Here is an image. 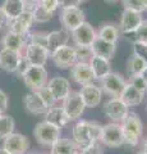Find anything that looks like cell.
<instances>
[{
	"label": "cell",
	"mask_w": 147,
	"mask_h": 154,
	"mask_svg": "<svg viewBox=\"0 0 147 154\" xmlns=\"http://www.w3.org/2000/svg\"><path fill=\"white\" fill-rule=\"evenodd\" d=\"M143 22L142 18V13L129 11V9H124L120 17L119 22V30L120 33H134L137 28L141 26V23Z\"/></svg>",
	"instance_id": "obj_13"
},
{
	"label": "cell",
	"mask_w": 147,
	"mask_h": 154,
	"mask_svg": "<svg viewBox=\"0 0 147 154\" xmlns=\"http://www.w3.org/2000/svg\"><path fill=\"white\" fill-rule=\"evenodd\" d=\"M146 67H147V63H146L143 59H141L140 57L132 54V57L128 59L127 71H128V73L131 75V77H133V76H141V73L145 71Z\"/></svg>",
	"instance_id": "obj_30"
},
{
	"label": "cell",
	"mask_w": 147,
	"mask_h": 154,
	"mask_svg": "<svg viewBox=\"0 0 147 154\" xmlns=\"http://www.w3.org/2000/svg\"><path fill=\"white\" fill-rule=\"evenodd\" d=\"M124 9H129V11H134L138 13H143L145 11V3L143 0H122Z\"/></svg>",
	"instance_id": "obj_36"
},
{
	"label": "cell",
	"mask_w": 147,
	"mask_h": 154,
	"mask_svg": "<svg viewBox=\"0 0 147 154\" xmlns=\"http://www.w3.org/2000/svg\"><path fill=\"white\" fill-rule=\"evenodd\" d=\"M50 148H51L50 150L51 154H77L78 153V148L73 143L72 139L60 137Z\"/></svg>",
	"instance_id": "obj_29"
},
{
	"label": "cell",
	"mask_w": 147,
	"mask_h": 154,
	"mask_svg": "<svg viewBox=\"0 0 147 154\" xmlns=\"http://www.w3.org/2000/svg\"><path fill=\"white\" fill-rule=\"evenodd\" d=\"M28 42L27 44H35V45H40L46 48L47 45V32H42V31H37V32H32L28 33Z\"/></svg>",
	"instance_id": "obj_32"
},
{
	"label": "cell",
	"mask_w": 147,
	"mask_h": 154,
	"mask_svg": "<svg viewBox=\"0 0 147 154\" xmlns=\"http://www.w3.org/2000/svg\"><path fill=\"white\" fill-rule=\"evenodd\" d=\"M7 23H8V18L5 16V13H4V11L1 9V7H0V28L4 25H7Z\"/></svg>",
	"instance_id": "obj_47"
},
{
	"label": "cell",
	"mask_w": 147,
	"mask_h": 154,
	"mask_svg": "<svg viewBox=\"0 0 147 154\" xmlns=\"http://www.w3.org/2000/svg\"><path fill=\"white\" fill-rule=\"evenodd\" d=\"M97 37H100L107 42H111V44H116V41L119 40V37H120L119 26H116L115 23H104V25L98 28Z\"/></svg>",
	"instance_id": "obj_28"
},
{
	"label": "cell",
	"mask_w": 147,
	"mask_h": 154,
	"mask_svg": "<svg viewBox=\"0 0 147 154\" xmlns=\"http://www.w3.org/2000/svg\"><path fill=\"white\" fill-rule=\"evenodd\" d=\"M81 154H104V150L100 143H95L91 144L90 146L84 148L83 150H81Z\"/></svg>",
	"instance_id": "obj_42"
},
{
	"label": "cell",
	"mask_w": 147,
	"mask_h": 154,
	"mask_svg": "<svg viewBox=\"0 0 147 154\" xmlns=\"http://www.w3.org/2000/svg\"><path fill=\"white\" fill-rule=\"evenodd\" d=\"M31 67V64H30V62L27 60V58L22 54V57H21V60H19V66H18V69H17V72L16 73L18 75V76H21L22 77V75L25 73V72L30 68Z\"/></svg>",
	"instance_id": "obj_44"
},
{
	"label": "cell",
	"mask_w": 147,
	"mask_h": 154,
	"mask_svg": "<svg viewBox=\"0 0 147 154\" xmlns=\"http://www.w3.org/2000/svg\"><path fill=\"white\" fill-rule=\"evenodd\" d=\"M35 154H39V153H35Z\"/></svg>",
	"instance_id": "obj_56"
},
{
	"label": "cell",
	"mask_w": 147,
	"mask_h": 154,
	"mask_svg": "<svg viewBox=\"0 0 147 154\" xmlns=\"http://www.w3.org/2000/svg\"><path fill=\"white\" fill-rule=\"evenodd\" d=\"M46 86L51 91V94L54 95L56 102H63V100L72 93L69 80L65 79V77H61V76H55L53 79H50Z\"/></svg>",
	"instance_id": "obj_16"
},
{
	"label": "cell",
	"mask_w": 147,
	"mask_h": 154,
	"mask_svg": "<svg viewBox=\"0 0 147 154\" xmlns=\"http://www.w3.org/2000/svg\"><path fill=\"white\" fill-rule=\"evenodd\" d=\"M61 107H63L65 114L68 116L69 121H77V119H79L81 116L83 114L84 109H86V105L83 103L79 91H72L63 100Z\"/></svg>",
	"instance_id": "obj_7"
},
{
	"label": "cell",
	"mask_w": 147,
	"mask_h": 154,
	"mask_svg": "<svg viewBox=\"0 0 147 154\" xmlns=\"http://www.w3.org/2000/svg\"><path fill=\"white\" fill-rule=\"evenodd\" d=\"M100 143L107 148H119L124 145L123 143V128L122 125L110 122L102 126Z\"/></svg>",
	"instance_id": "obj_5"
},
{
	"label": "cell",
	"mask_w": 147,
	"mask_h": 154,
	"mask_svg": "<svg viewBox=\"0 0 147 154\" xmlns=\"http://www.w3.org/2000/svg\"><path fill=\"white\" fill-rule=\"evenodd\" d=\"M0 154H10V153H9V152H7L5 149H4V148L1 146V148H0Z\"/></svg>",
	"instance_id": "obj_50"
},
{
	"label": "cell",
	"mask_w": 147,
	"mask_h": 154,
	"mask_svg": "<svg viewBox=\"0 0 147 154\" xmlns=\"http://www.w3.org/2000/svg\"><path fill=\"white\" fill-rule=\"evenodd\" d=\"M105 2H107V3H115V2H118V0H105Z\"/></svg>",
	"instance_id": "obj_52"
},
{
	"label": "cell",
	"mask_w": 147,
	"mask_h": 154,
	"mask_svg": "<svg viewBox=\"0 0 147 154\" xmlns=\"http://www.w3.org/2000/svg\"><path fill=\"white\" fill-rule=\"evenodd\" d=\"M0 116H1V114H0Z\"/></svg>",
	"instance_id": "obj_59"
},
{
	"label": "cell",
	"mask_w": 147,
	"mask_h": 154,
	"mask_svg": "<svg viewBox=\"0 0 147 154\" xmlns=\"http://www.w3.org/2000/svg\"><path fill=\"white\" fill-rule=\"evenodd\" d=\"M90 131H91V136L93 143H100L101 139V131H102V126L97 122H92L90 121Z\"/></svg>",
	"instance_id": "obj_39"
},
{
	"label": "cell",
	"mask_w": 147,
	"mask_h": 154,
	"mask_svg": "<svg viewBox=\"0 0 147 154\" xmlns=\"http://www.w3.org/2000/svg\"><path fill=\"white\" fill-rule=\"evenodd\" d=\"M44 121L49 122L50 125H54V126L59 127V128H63L64 126H67L70 122L61 105H54V107L47 109V112L45 113Z\"/></svg>",
	"instance_id": "obj_21"
},
{
	"label": "cell",
	"mask_w": 147,
	"mask_h": 154,
	"mask_svg": "<svg viewBox=\"0 0 147 154\" xmlns=\"http://www.w3.org/2000/svg\"><path fill=\"white\" fill-rule=\"evenodd\" d=\"M47 154H51V153H47Z\"/></svg>",
	"instance_id": "obj_57"
},
{
	"label": "cell",
	"mask_w": 147,
	"mask_h": 154,
	"mask_svg": "<svg viewBox=\"0 0 147 154\" xmlns=\"http://www.w3.org/2000/svg\"><path fill=\"white\" fill-rule=\"evenodd\" d=\"M136 154H147V153H145V152H143V150H140V152H137V153H136Z\"/></svg>",
	"instance_id": "obj_53"
},
{
	"label": "cell",
	"mask_w": 147,
	"mask_h": 154,
	"mask_svg": "<svg viewBox=\"0 0 147 154\" xmlns=\"http://www.w3.org/2000/svg\"><path fill=\"white\" fill-rule=\"evenodd\" d=\"M90 67L92 69V73L95 76V80H102L109 73H111V63L106 58L93 55L90 60Z\"/></svg>",
	"instance_id": "obj_22"
},
{
	"label": "cell",
	"mask_w": 147,
	"mask_h": 154,
	"mask_svg": "<svg viewBox=\"0 0 147 154\" xmlns=\"http://www.w3.org/2000/svg\"><path fill=\"white\" fill-rule=\"evenodd\" d=\"M120 99L128 108L137 107V105H140L142 102H143L145 94L141 93V91H138L134 86H132L129 82H128L124 91H123L122 95H120Z\"/></svg>",
	"instance_id": "obj_26"
},
{
	"label": "cell",
	"mask_w": 147,
	"mask_h": 154,
	"mask_svg": "<svg viewBox=\"0 0 147 154\" xmlns=\"http://www.w3.org/2000/svg\"><path fill=\"white\" fill-rule=\"evenodd\" d=\"M142 150H143L145 153H147V139L143 141V149H142Z\"/></svg>",
	"instance_id": "obj_49"
},
{
	"label": "cell",
	"mask_w": 147,
	"mask_h": 154,
	"mask_svg": "<svg viewBox=\"0 0 147 154\" xmlns=\"http://www.w3.org/2000/svg\"><path fill=\"white\" fill-rule=\"evenodd\" d=\"M70 77L75 84L81 86L92 84L95 81V76L90 63H82V62H75V64L70 68Z\"/></svg>",
	"instance_id": "obj_17"
},
{
	"label": "cell",
	"mask_w": 147,
	"mask_h": 154,
	"mask_svg": "<svg viewBox=\"0 0 147 154\" xmlns=\"http://www.w3.org/2000/svg\"><path fill=\"white\" fill-rule=\"evenodd\" d=\"M133 54L140 57L147 63V42L134 41L133 42Z\"/></svg>",
	"instance_id": "obj_37"
},
{
	"label": "cell",
	"mask_w": 147,
	"mask_h": 154,
	"mask_svg": "<svg viewBox=\"0 0 147 154\" xmlns=\"http://www.w3.org/2000/svg\"><path fill=\"white\" fill-rule=\"evenodd\" d=\"M22 54L23 53H17L7 48H1L0 49V68L9 73H16Z\"/></svg>",
	"instance_id": "obj_19"
},
{
	"label": "cell",
	"mask_w": 147,
	"mask_h": 154,
	"mask_svg": "<svg viewBox=\"0 0 147 154\" xmlns=\"http://www.w3.org/2000/svg\"><path fill=\"white\" fill-rule=\"evenodd\" d=\"M23 2H25V4H26L27 11H31V12L40 4V0H23Z\"/></svg>",
	"instance_id": "obj_45"
},
{
	"label": "cell",
	"mask_w": 147,
	"mask_h": 154,
	"mask_svg": "<svg viewBox=\"0 0 147 154\" xmlns=\"http://www.w3.org/2000/svg\"><path fill=\"white\" fill-rule=\"evenodd\" d=\"M58 2L60 3V5H61V4H63V2H64V0H58Z\"/></svg>",
	"instance_id": "obj_54"
},
{
	"label": "cell",
	"mask_w": 147,
	"mask_h": 154,
	"mask_svg": "<svg viewBox=\"0 0 147 154\" xmlns=\"http://www.w3.org/2000/svg\"><path fill=\"white\" fill-rule=\"evenodd\" d=\"M22 80L25 85L31 91H39L45 88L49 82V76L45 67L41 66H31L25 73L22 75Z\"/></svg>",
	"instance_id": "obj_2"
},
{
	"label": "cell",
	"mask_w": 147,
	"mask_h": 154,
	"mask_svg": "<svg viewBox=\"0 0 147 154\" xmlns=\"http://www.w3.org/2000/svg\"><path fill=\"white\" fill-rule=\"evenodd\" d=\"M60 22L64 30L72 32L78 26H81L84 19V12L79 7H61L60 11Z\"/></svg>",
	"instance_id": "obj_4"
},
{
	"label": "cell",
	"mask_w": 147,
	"mask_h": 154,
	"mask_svg": "<svg viewBox=\"0 0 147 154\" xmlns=\"http://www.w3.org/2000/svg\"><path fill=\"white\" fill-rule=\"evenodd\" d=\"M70 36L75 46H91L97 37V31L88 22H83L70 32Z\"/></svg>",
	"instance_id": "obj_10"
},
{
	"label": "cell",
	"mask_w": 147,
	"mask_h": 154,
	"mask_svg": "<svg viewBox=\"0 0 147 154\" xmlns=\"http://www.w3.org/2000/svg\"><path fill=\"white\" fill-rule=\"evenodd\" d=\"M141 77H142V79H143V80L146 81V84H147V67L145 68V71L141 73Z\"/></svg>",
	"instance_id": "obj_48"
},
{
	"label": "cell",
	"mask_w": 147,
	"mask_h": 154,
	"mask_svg": "<svg viewBox=\"0 0 147 154\" xmlns=\"http://www.w3.org/2000/svg\"><path fill=\"white\" fill-rule=\"evenodd\" d=\"M100 84L102 93L107 94L110 98H120V95L124 91L128 82L124 80V77L120 76L119 73L111 72L106 77H104L102 80H100Z\"/></svg>",
	"instance_id": "obj_6"
},
{
	"label": "cell",
	"mask_w": 147,
	"mask_h": 154,
	"mask_svg": "<svg viewBox=\"0 0 147 154\" xmlns=\"http://www.w3.org/2000/svg\"><path fill=\"white\" fill-rule=\"evenodd\" d=\"M23 105H25V108L28 113H31L34 116L45 114L47 112V109H49L36 91H30L28 94L25 95V98H23Z\"/></svg>",
	"instance_id": "obj_20"
},
{
	"label": "cell",
	"mask_w": 147,
	"mask_h": 154,
	"mask_svg": "<svg viewBox=\"0 0 147 154\" xmlns=\"http://www.w3.org/2000/svg\"><path fill=\"white\" fill-rule=\"evenodd\" d=\"M3 148L10 154H26L30 149V140L22 134L13 132L4 139Z\"/></svg>",
	"instance_id": "obj_12"
},
{
	"label": "cell",
	"mask_w": 147,
	"mask_h": 154,
	"mask_svg": "<svg viewBox=\"0 0 147 154\" xmlns=\"http://www.w3.org/2000/svg\"><path fill=\"white\" fill-rule=\"evenodd\" d=\"M34 23H35L34 14H32L31 11H26V12H23L21 16H18L17 18L8 21L7 25L9 27V31L16 32L22 36H26V35H28L30 28L32 27Z\"/></svg>",
	"instance_id": "obj_14"
},
{
	"label": "cell",
	"mask_w": 147,
	"mask_h": 154,
	"mask_svg": "<svg viewBox=\"0 0 147 154\" xmlns=\"http://www.w3.org/2000/svg\"><path fill=\"white\" fill-rule=\"evenodd\" d=\"M14 128H16V122L12 116H0V140H4L9 135H12L14 132Z\"/></svg>",
	"instance_id": "obj_31"
},
{
	"label": "cell",
	"mask_w": 147,
	"mask_h": 154,
	"mask_svg": "<svg viewBox=\"0 0 147 154\" xmlns=\"http://www.w3.org/2000/svg\"><path fill=\"white\" fill-rule=\"evenodd\" d=\"M129 84L132 86H134V88L138 90V91H141V93L146 94V91H147V84H146V81L142 79L141 76H133V77H131Z\"/></svg>",
	"instance_id": "obj_40"
},
{
	"label": "cell",
	"mask_w": 147,
	"mask_h": 154,
	"mask_svg": "<svg viewBox=\"0 0 147 154\" xmlns=\"http://www.w3.org/2000/svg\"><path fill=\"white\" fill-rule=\"evenodd\" d=\"M61 135V128L50 125L46 121H41L35 126L34 130V136L36 141L44 146H51L53 144L60 139Z\"/></svg>",
	"instance_id": "obj_3"
},
{
	"label": "cell",
	"mask_w": 147,
	"mask_h": 154,
	"mask_svg": "<svg viewBox=\"0 0 147 154\" xmlns=\"http://www.w3.org/2000/svg\"><path fill=\"white\" fill-rule=\"evenodd\" d=\"M143 3H145V11H147V0H143Z\"/></svg>",
	"instance_id": "obj_51"
},
{
	"label": "cell",
	"mask_w": 147,
	"mask_h": 154,
	"mask_svg": "<svg viewBox=\"0 0 147 154\" xmlns=\"http://www.w3.org/2000/svg\"><path fill=\"white\" fill-rule=\"evenodd\" d=\"M81 3H83L82 0H64L61 7H79Z\"/></svg>",
	"instance_id": "obj_46"
},
{
	"label": "cell",
	"mask_w": 147,
	"mask_h": 154,
	"mask_svg": "<svg viewBox=\"0 0 147 154\" xmlns=\"http://www.w3.org/2000/svg\"><path fill=\"white\" fill-rule=\"evenodd\" d=\"M82 2H86V0H82Z\"/></svg>",
	"instance_id": "obj_55"
},
{
	"label": "cell",
	"mask_w": 147,
	"mask_h": 154,
	"mask_svg": "<svg viewBox=\"0 0 147 154\" xmlns=\"http://www.w3.org/2000/svg\"><path fill=\"white\" fill-rule=\"evenodd\" d=\"M26 36L18 35V33L12 32V31H8L3 38V48H7V49L17 51V53H23V50H25V48L27 45Z\"/></svg>",
	"instance_id": "obj_25"
},
{
	"label": "cell",
	"mask_w": 147,
	"mask_h": 154,
	"mask_svg": "<svg viewBox=\"0 0 147 154\" xmlns=\"http://www.w3.org/2000/svg\"><path fill=\"white\" fill-rule=\"evenodd\" d=\"M23 55L27 58V60L30 62L31 66L44 67L50 57V51L44 46L35 45V44H27L25 50H23Z\"/></svg>",
	"instance_id": "obj_15"
},
{
	"label": "cell",
	"mask_w": 147,
	"mask_h": 154,
	"mask_svg": "<svg viewBox=\"0 0 147 154\" xmlns=\"http://www.w3.org/2000/svg\"><path fill=\"white\" fill-rule=\"evenodd\" d=\"M104 113L113 122H123V119L129 113V108L122 102L120 98H111L104 104Z\"/></svg>",
	"instance_id": "obj_11"
},
{
	"label": "cell",
	"mask_w": 147,
	"mask_h": 154,
	"mask_svg": "<svg viewBox=\"0 0 147 154\" xmlns=\"http://www.w3.org/2000/svg\"><path fill=\"white\" fill-rule=\"evenodd\" d=\"M90 48H91V51L93 55L106 58V59L110 60L114 57V54H115L116 44H111V42H107L100 37H96V40L92 42V45Z\"/></svg>",
	"instance_id": "obj_24"
},
{
	"label": "cell",
	"mask_w": 147,
	"mask_h": 154,
	"mask_svg": "<svg viewBox=\"0 0 147 154\" xmlns=\"http://www.w3.org/2000/svg\"><path fill=\"white\" fill-rule=\"evenodd\" d=\"M136 35V41H142V42H147V19L141 23V26L137 28V31L134 32Z\"/></svg>",
	"instance_id": "obj_41"
},
{
	"label": "cell",
	"mask_w": 147,
	"mask_h": 154,
	"mask_svg": "<svg viewBox=\"0 0 147 154\" xmlns=\"http://www.w3.org/2000/svg\"><path fill=\"white\" fill-rule=\"evenodd\" d=\"M123 128V143L128 146L138 145L140 139L143 134V123L140 116L134 112H129L122 122Z\"/></svg>",
	"instance_id": "obj_1"
},
{
	"label": "cell",
	"mask_w": 147,
	"mask_h": 154,
	"mask_svg": "<svg viewBox=\"0 0 147 154\" xmlns=\"http://www.w3.org/2000/svg\"><path fill=\"white\" fill-rule=\"evenodd\" d=\"M75 49V57H77V62H82V63H90L91 58L93 57L91 48L90 46H74Z\"/></svg>",
	"instance_id": "obj_33"
},
{
	"label": "cell",
	"mask_w": 147,
	"mask_h": 154,
	"mask_svg": "<svg viewBox=\"0 0 147 154\" xmlns=\"http://www.w3.org/2000/svg\"><path fill=\"white\" fill-rule=\"evenodd\" d=\"M8 105H9V98L5 91L0 90V114H4L8 109Z\"/></svg>",
	"instance_id": "obj_43"
},
{
	"label": "cell",
	"mask_w": 147,
	"mask_h": 154,
	"mask_svg": "<svg viewBox=\"0 0 147 154\" xmlns=\"http://www.w3.org/2000/svg\"><path fill=\"white\" fill-rule=\"evenodd\" d=\"M79 94L82 96V100L86 105V108H96L101 103L102 90L100 86L93 82L82 86L79 90Z\"/></svg>",
	"instance_id": "obj_18"
},
{
	"label": "cell",
	"mask_w": 147,
	"mask_h": 154,
	"mask_svg": "<svg viewBox=\"0 0 147 154\" xmlns=\"http://www.w3.org/2000/svg\"><path fill=\"white\" fill-rule=\"evenodd\" d=\"M50 57L53 59L55 67L60 69H67L72 68L77 62V57H75V49L74 46L64 45L50 53Z\"/></svg>",
	"instance_id": "obj_8"
},
{
	"label": "cell",
	"mask_w": 147,
	"mask_h": 154,
	"mask_svg": "<svg viewBox=\"0 0 147 154\" xmlns=\"http://www.w3.org/2000/svg\"><path fill=\"white\" fill-rule=\"evenodd\" d=\"M70 38V35L67 30H55L51 32H47V45L46 49L50 53L54 51L59 48L68 45V41Z\"/></svg>",
	"instance_id": "obj_23"
},
{
	"label": "cell",
	"mask_w": 147,
	"mask_h": 154,
	"mask_svg": "<svg viewBox=\"0 0 147 154\" xmlns=\"http://www.w3.org/2000/svg\"><path fill=\"white\" fill-rule=\"evenodd\" d=\"M36 93L40 95V98L42 99V102L45 103V105H46L47 108H51V107H54V105H56V100H55L54 95L51 94V91L49 90L47 86L40 89L39 91H36Z\"/></svg>",
	"instance_id": "obj_35"
},
{
	"label": "cell",
	"mask_w": 147,
	"mask_h": 154,
	"mask_svg": "<svg viewBox=\"0 0 147 154\" xmlns=\"http://www.w3.org/2000/svg\"><path fill=\"white\" fill-rule=\"evenodd\" d=\"M32 14H34V21L35 22H39V23H45V22H49L53 19L54 14L49 13L47 11H45L42 7L37 5L34 11H32Z\"/></svg>",
	"instance_id": "obj_34"
},
{
	"label": "cell",
	"mask_w": 147,
	"mask_h": 154,
	"mask_svg": "<svg viewBox=\"0 0 147 154\" xmlns=\"http://www.w3.org/2000/svg\"><path fill=\"white\" fill-rule=\"evenodd\" d=\"M72 140L81 150L90 146L91 144H95L91 136V131H90V121L79 119L75 122L72 128Z\"/></svg>",
	"instance_id": "obj_9"
},
{
	"label": "cell",
	"mask_w": 147,
	"mask_h": 154,
	"mask_svg": "<svg viewBox=\"0 0 147 154\" xmlns=\"http://www.w3.org/2000/svg\"><path fill=\"white\" fill-rule=\"evenodd\" d=\"M1 9L4 11V13H5L8 21L17 18L18 16H21L23 12L27 11L26 4L23 0H4Z\"/></svg>",
	"instance_id": "obj_27"
},
{
	"label": "cell",
	"mask_w": 147,
	"mask_h": 154,
	"mask_svg": "<svg viewBox=\"0 0 147 154\" xmlns=\"http://www.w3.org/2000/svg\"><path fill=\"white\" fill-rule=\"evenodd\" d=\"M77 154H81V153H77Z\"/></svg>",
	"instance_id": "obj_58"
},
{
	"label": "cell",
	"mask_w": 147,
	"mask_h": 154,
	"mask_svg": "<svg viewBox=\"0 0 147 154\" xmlns=\"http://www.w3.org/2000/svg\"><path fill=\"white\" fill-rule=\"evenodd\" d=\"M39 5L42 7L45 11H47L49 13L54 14L60 8V3L58 2V0H40Z\"/></svg>",
	"instance_id": "obj_38"
}]
</instances>
